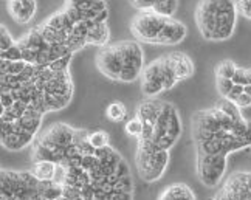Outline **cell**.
<instances>
[{"instance_id":"obj_1","label":"cell","mask_w":251,"mask_h":200,"mask_svg":"<svg viewBox=\"0 0 251 200\" xmlns=\"http://www.w3.org/2000/svg\"><path fill=\"white\" fill-rule=\"evenodd\" d=\"M89 129H76L67 146L33 143L31 160L56 163L53 182L75 189L84 200H133V180L124 157L112 146L96 149Z\"/></svg>"},{"instance_id":"obj_2","label":"cell","mask_w":251,"mask_h":200,"mask_svg":"<svg viewBox=\"0 0 251 200\" xmlns=\"http://www.w3.org/2000/svg\"><path fill=\"white\" fill-rule=\"evenodd\" d=\"M192 137L200 183L217 188L226 174L228 155L251 148V121L234 102L222 100L217 106L194 113Z\"/></svg>"},{"instance_id":"obj_3","label":"cell","mask_w":251,"mask_h":200,"mask_svg":"<svg viewBox=\"0 0 251 200\" xmlns=\"http://www.w3.org/2000/svg\"><path fill=\"white\" fill-rule=\"evenodd\" d=\"M137 118L143 123V135L140 138L153 143L161 150L169 152L183 133L180 113L168 101L148 98L138 106Z\"/></svg>"},{"instance_id":"obj_4","label":"cell","mask_w":251,"mask_h":200,"mask_svg":"<svg viewBox=\"0 0 251 200\" xmlns=\"http://www.w3.org/2000/svg\"><path fill=\"white\" fill-rule=\"evenodd\" d=\"M237 3L234 0H200L196 21L206 41H228L236 30Z\"/></svg>"},{"instance_id":"obj_5","label":"cell","mask_w":251,"mask_h":200,"mask_svg":"<svg viewBox=\"0 0 251 200\" xmlns=\"http://www.w3.org/2000/svg\"><path fill=\"white\" fill-rule=\"evenodd\" d=\"M171 155L168 150L158 149L148 140H138L137 154H135V166L141 180L146 183H153L165 175L169 166Z\"/></svg>"},{"instance_id":"obj_6","label":"cell","mask_w":251,"mask_h":200,"mask_svg":"<svg viewBox=\"0 0 251 200\" xmlns=\"http://www.w3.org/2000/svg\"><path fill=\"white\" fill-rule=\"evenodd\" d=\"M0 186L21 194L25 200H48L41 193V180H37L31 171H0Z\"/></svg>"},{"instance_id":"obj_7","label":"cell","mask_w":251,"mask_h":200,"mask_svg":"<svg viewBox=\"0 0 251 200\" xmlns=\"http://www.w3.org/2000/svg\"><path fill=\"white\" fill-rule=\"evenodd\" d=\"M168 21V17H161L153 11H141L130 22V31L135 39L144 44H155L158 36Z\"/></svg>"},{"instance_id":"obj_8","label":"cell","mask_w":251,"mask_h":200,"mask_svg":"<svg viewBox=\"0 0 251 200\" xmlns=\"http://www.w3.org/2000/svg\"><path fill=\"white\" fill-rule=\"evenodd\" d=\"M118 49L123 58L124 69L121 73L123 82H133L138 79L144 70V53L141 45L137 41H123L118 42Z\"/></svg>"},{"instance_id":"obj_9","label":"cell","mask_w":251,"mask_h":200,"mask_svg":"<svg viewBox=\"0 0 251 200\" xmlns=\"http://www.w3.org/2000/svg\"><path fill=\"white\" fill-rule=\"evenodd\" d=\"M209 200H251V171L233 173Z\"/></svg>"},{"instance_id":"obj_10","label":"cell","mask_w":251,"mask_h":200,"mask_svg":"<svg viewBox=\"0 0 251 200\" xmlns=\"http://www.w3.org/2000/svg\"><path fill=\"white\" fill-rule=\"evenodd\" d=\"M96 69H98L105 78L120 81L121 73L124 69L123 58L117 44L113 45H105L96 54Z\"/></svg>"},{"instance_id":"obj_11","label":"cell","mask_w":251,"mask_h":200,"mask_svg":"<svg viewBox=\"0 0 251 200\" xmlns=\"http://www.w3.org/2000/svg\"><path fill=\"white\" fill-rule=\"evenodd\" d=\"M141 90L148 98H157L161 92H165L160 58L144 67L141 73Z\"/></svg>"},{"instance_id":"obj_12","label":"cell","mask_w":251,"mask_h":200,"mask_svg":"<svg viewBox=\"0 0 251 200\" xmlns=\"http://www.w3.org/2000/svg\"><path fill=\"white\" fill-rule=\"evenodd\" d=\"M186 34H188L186 25L177 21V19L171 17L166 21L165 26H163L155 45H177L185 39Z\"/></svg>"},{"instance_id":"obj_13","label":"cell","mask_w":251,"mask_h":200,"mask_svg":"<svg viewBox=\"0 0 251 200\" xmlns=\"http://www.w3.org/2000/svg\"><path fill=\"white\" fill-rule=\"evenodd\" d=\"M157 200H197L196 193L186 183H171L158 194Z\"/></svg>"},{"instance_id":"obj_14","label":"cell","mask_w":251,"mask_h":200,"mask_svg":"<svg viewBox=\"0 0 251 200\" xmlns=\"http://www.w3.org/2000/svg\"><path fill=\"white\" fill-rule=\"evenodd\" d=\"M169 58L174 62V67H176L178 81H185L194 75V64H192L188 54L177 51V53H169Z\"/></svg>"},{"instance_id":"obj_15","label":"cell","mask_w":251,"mask_h":200,"mask_svg":"<svg viewBox=\"0 0 251 200\" xmlns=\"http://www.w3.org/2000/svg\"><path fill=\"white\" fill-rule=\"evenodd\" d=\"M110 37V30L107 24H96L92 30L89 31V37H87V42L89 45H96V47H105L109 42Z\"/></svg>"},{"instance_id":"obj_16","label":"cell","mask_w":251,"mask_h":200,"mask_svg":"<svg viewBox=\"0 0 251 200\" xmlns=\"http://www.w3.org/2000/svg\"><path fill=\"white\" fill-rule=\"evenodd\" d=\"M31 173L41 182H53L56 177V163H53V161H37V163H33Z\"/></svg>"},{"instance_id":"obj_17","label":"cell","mask_w":251,"mask_h":200,"mask_svg":"<svg viewBox=\"0 0 251 200\" xmlns=\"http://www.w3.org/2000/svg\"><path fill=\"white\" fill-rule=\"evenodd\" d=\"M160 61H161V75H163V82H165V90H169L177 82H180L176 73V67H174V62L171 61L169 54L161 56Z\"/></svg>"},{"instance_id":"obj_18","label":"cell","mask_w":251,"mask_h":200,"mask_svg":"<svg viewBox=\"0 0 251 200\" xmlns=\"http://www.w3.org/2000/svg\"><path fill=\"white\" fill-rule=\"evenodd\" d=\"M177 8H178V0H158L155 6L152 8V11L161 17L171 19L174 14H176Z\"/></svg>"},{"instance_id":"obj_19","label":"cell","mask_w":251,"mask_h":200,"mask_svg":"<svg viewBox=\"0 0 251 200\" xmlns=\"http://www.w3.org/2000/svg\"><path fill=\"white\" fill-rule=\"evenodd\" d=\"M239 67L229 59L222 61L216 65V78H226V79H233L234 75L237 72Z\"/></svg>"},{"instance_id":"obj_20","label":"cell","mask_w":251,"mask_h":200,"mask_svg":"<svg viewBox=\"0 0 251 200\" xmlns=\"http://www.w3.org/2000/svg\"><path fill=\"white\" fill-rule=\"evenodd\" d=\"M126 113H127V109L123 102L120 101H115V102H110L107 109H105V115L110 121H115V123H120L126 118Z\"/></svg>"},{"instance_id":"obj_21","label":"cell","mask_w":251,"mask_h":200,"mask_svg":"<svg viewBox=\"0 0 251 200\" xmlns=\"http://www.w3.org/2000/svg\"><path fill=\"white\" fill-rule=\"evenodd\" d=\"M36 13V0H24L22 2V9H21V13H19L17 19H16V22L17 24H28L33 19Z\"/></svg>"},{"instance_id":"obj_22","label":"cell","mask_w":251,"mask_h":200,"mask_svg":"<svg viewBox=\"0 0 251 200\" xmlns=\"http://www.w3.org/2000/svg\"><path fill=\"white\" fill-rule=\"evenodd\" d=\"M90 145L96 149H102V148H107L109 146V133L104 132V130H95L90 132V137H89Z\"/></svg>"},{"instance_id":"obj_23","label":"cell","mask_w":251,"mask_h":200,"mask_svg":"<svg viewBox=\"0 0 251 200\" xmlns=\"http://www.w3.org/2000/svg\"><path fill=\"white\" fill-rule=\"evenodd\" d=\"M126 133L138 140L143 135V123H141V120L135 117V118H132V120H129L127 123H126Z\"/></svg>"},{"instance_id":"obj_24","label":"cell","mask_w":251,"mask_h":200,"mask_svg":"<svg viewBox=\"0 0 251 200\" xmlns=\"http://www.w3.org/2000/svg\"><path fill=\"white\" fill-rule=\"evenodd\" d=\"M216 87H217V92L222 98H226L229 92L233 90L234 87V82L233 79H226V78H216Z\"/></svg>"},{"instance_id":"obj_25","label":"cell","mask_w":251,"mask_h":200,"mask_svg":"<svg viewBox=\"0 0 251 200\" xmlns=\"http://www.w3.org/2000/svg\"><path fill=\"white\" fill-rule=\"evenodd\" d=\"M14 44L16 41L11 37V34L8 33L6 26L2 25L0 26V51H6L8 49H11Z\"/></svg>"},{"instance_id":"obj_26","label":"cell","mask_w":251,"mask_h":200,"mask_svg":"<svg viewBox=\"0 0 251 200\" xmlns=\"http://www.w3.org/2000/svg\"><path fill=\"white\" fill-rule=\"evenodd\" d=\"M0 56H2V59L11 61V62H14V61H22V51H21V49H19L17 42L11 47V49H8L6 51H0Z\"/></svg>"},{"instance_id":"obj_27","label":"cell","mask_w":251,"mask_h":200,"mask_svg":"<svg viewBox=\"0 0 251 200\" xmlns=\"http://www.w3.org/2000/svg\"><path fill=\"white\" fill-rule=\"evenodd\" d=\"M158 0H130V5L133 8L140 9V11H152Z\"/></svg>"},{"instance_id":"obj_28","label":"cell","mask_w":251,"mask_h":200,"mask_svg":"<svg viewBox=\"0 0 251 200\" xmlns=\"http://www.w3.org/2000/svg\"><path fill=\"white\" fill-rule=\"evenodd\" d=\"M237 11L251 21V0H237Z\"/></svg>"},{"instance_id":"obj_29","label":"cell","mask_w":251,"mask_h":200,"mask_svg":"<svg viewBox=\"0 0 251 200\" xmlns=\"http://www.w3.org/2000/svg\"><path fill=\"white\" fill-rule=\"evenodd\" d=\"M233 82L237 84V85H248V70L247 69H237L236 75H234V78H233Z\"/></svg>"},{"instance_id":"obj_30","label":"cell","mask_w":251,"mask_h":200,"mask_svg":"<svg viewBox=\"0 0 251 200\" xmlns=\"http://www.w3.org/2000/svg\"><path fill=\"white\" fill-rule=\"evenodd\" d=\"M0 200H25L21 194H17L8 188L0 186Z\"/></svg>"},{"instance_id":"obj_31","label":"cell","mask_w":251,"mask_h":200,"mask_svg":"<svg viewBox=\"0 0 251 200\" xmlns=\"http://www.w3.org/2000/svg\"><path fill=\"white\" fill-rule=\"evenodd\" d=\"M244 90H245V87L244 85H237V84H234V87H233V90L229 92V95L225 98V100H228V101H231V102H234L240 95L244 93Z\"/></svg>"},{"instance_id":"obj_32","label":"cell","mask_w":251,"mask_h":200,"mask_svg":"<svg viewBox=\"0 0 251 200\" xmlns=\"http://www.w3.org/2000/svg\"><path fill=\"white\" fill-rule=\"evenodd\" d=\"M234 104L239 107V109H245V107H250L251 106V97L247 95L245 92L240 95V97L234 101Z\"/></svg>"},{"instance_id":"obj_33","label":"cell","mask_w":251,"mask_h":200,"mask_svg":"<svg viewBox=\"0 0 251 200\" xmlns=\"http://www.w3.org/2000/svg\"><path fill=\"white\" fill-rule=\"evenodd\" d=\"M82 2H84V0H69V5H79Z\"/></svg>"},{"instance_id":"obj_34","label":"cell","mask_w":251,"mask_h":200,"mask_svg":"<svg viewBox=\"0 0 251 200\" xmlns=\"http://www.w3.org/2000/svg\"><path fill=\"white\" fill-rule=\"evenodd\" d=\"M247 95H250V97H251V85H245V90H244Z\"/></svg>"},{"instance_id":"obj_35","label":"cell","mask_w":251,"mask_h":200,"mask_svg":"<svg viewBox=\"0 0 251 200\" xmlns=\"http://www.w3.org/2000/svg\"><path fill=\"white\" fill-rule=\"evenodd\" d=\"M248 70V85H251V69H247Z\"/></svg>"},{"instance_id":"obj_36","label":"cell","mask_w":251,"mask_h":200,"mask_svg":"<svg viewBox=\"0 0 251 200\" xmlns=\"http://www.w3.org/2000/svg\"><path fill=\"white\" fill-rule=\"evenodd\" d=\"M13 2H24V0H13Z\"/></svg>"},{"instance_id":"obj_37","label":"cell","mask_w":251,"mask_h":200,"mask_svg":"<svg viewBox=\"0 0 251 200\" xmlns=\"http://www.w3.org/2000/svg\"><path fill=\"white\" fill-rule=\"evenodd\" d=\"M104 2H107V0H104Z\"/></svg>"}]
</instances>
